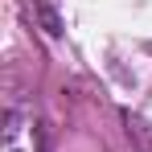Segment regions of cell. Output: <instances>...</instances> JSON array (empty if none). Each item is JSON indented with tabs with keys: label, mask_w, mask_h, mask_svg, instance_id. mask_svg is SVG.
Instances as JSON below:
<instances>
[{
	"label": "cell",
	"mask_w": 152,
	"mask_h": 152,
	"mask_svg": "<svg viewBox=\"0 0 152 152\" xmlns=\"http://www.w3.org/2000/svg\"><path fill=\"white\" fill-rule=\"evenodd\" d=\"M0 152H41V132H37V119L25 107H12L4 115V127H0Z\"/></svg>",
	"instance_id": "obj_1"
},
{
	"label": "cell",
	"mask_w": 152,
	"mask_h": 152,
	"mask_svg": "<svg viewBox=\"0 0 152 152\" xmlns=\"http://www.w3.org/2000/svg\"><path fill=\"white\" fill-rule=\"evenodd\" d=\"M37 17H41V25H45V33H50V37H58V33H62V25H58V17H53L50 4H37Z\"/></svg>",
	"instance_id": "obj_2"
}]
</instances>
